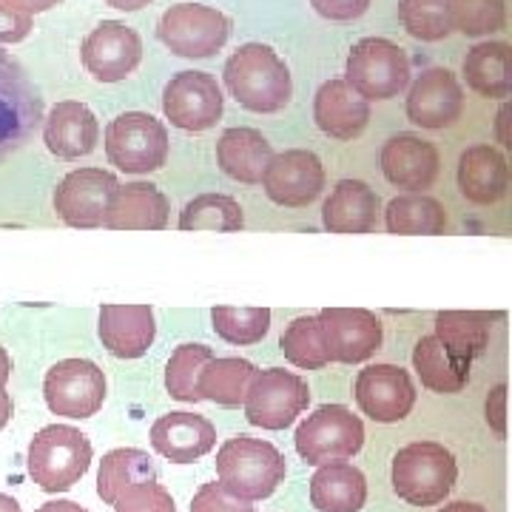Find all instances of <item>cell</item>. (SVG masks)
I'll use <instances>...</instances> for the list:
<instances>
[{"label": "cell", "instance_id": "cell-1", "mask_svg": "<svg viewBox=\"0 0 512 512\" xmlns=\"http://www.w3.org/2000/svg\"><path fill=\"white\" fill-rule=\"evenodd\" d=\"M225 86L242 109L254 114H276L293 97L291 69L282 57L265 43H245L228 57Z\"/></svg>", "mask_w": 512, "mask_h": 512}, {"label": "cell", "instance_id": "cell-2", "mask_svg": "<svg viewBox=\"0 0 512 512\" xmlns=\"http://www.w3.org/2000/svg\"><path fill=\"white\" fill-rule=\"evenodd\" d=\"M288 464L285 456L271 441L254 436H234L217 453V476L220 484L237 498L262 501L276 493V487L285 481Z\"/></svg>", "mask_w": 512, "mask_h": 512}, {"label": "cell", "instance_id": "cell-3", "mask_svg": "<svg viewBox=\"0 0 512 512\" xmlns=\"http://www.w3.org/2000/svg\"><path fill=\"white\" fill-rule=\"evenodd\" d=\"M92 441L69 424H49L37 430L29 444L26 467L43 493H66L89 473Z\"/></svg>", "mask_w": 512, "mask_h": 512}, {"label": "cell", "instance_id": "cell-4", "mask_svg": "<svg viewBox=\"0 0 512 512\" xmlns=\"http://www.w3.org/2000/svg\"><path fill=\"white\" fill-rule=\"evenodd\" d=\"M393 490L413 507H436L456 487L453 453L439 441H413L393 458Z\"/></svg>", "mask_w": 512, "mask_h": 512}, {"label": "cell", "instance_id": "cell-5", "mask_svg": "<svg viewBox=\"0 0 512 512\" xmlns=\"http://www.w3.org/2000/svg\"><path fill=\"white\" fill-rule=\"evenodd\" d=\"M345 74V83L367 103L393 100L410 83V57L387 37H365L350 49Z\"/></svg>", "mask_w": 512, "mask_h": 512}, {"label": "cell", "instance_id": "cell-6", "mask_svg": "<svg viewBox=\"0 0 512 512\" xmlns=\"http://www.w3.org/2000/svg\"><path fill=\"white\" fill-rule=\"evenodd\" d=\"M43 123V97L15 57L0 49V160L12 157Z\"/></svg>", "mask_w": 512, "mask_h": 512}, {"label": "cell", "instance_id": "cell-7", "mask_svg": "<svg viewBox=\"0 0 512 512\" xmlns=\"http://www.w3.org/2000/svg\"><path fill=\"white\" fill-rule=\"evenodd\" d=\"M296 453L313 467L348 461L365 444V424L345 404H322L296 430Z\"/></svg>", "mask_w": 512, "mask_h": 512}, {"label": "cell", "instance_id": "cell-8", "mask_svg": "<svg viewBox=\"0 0 512 512\" xmlns=\"http://www.w3.org/2000/svg\"><path fill=\"white\" fill-rule=\"evenodd\" d=\"M168 128L146 111H126L106 128L109 163L126 174L160 171L168 160Z\"/></svg>", "mask_w": 512, "mask_h": 512}, {"label": "cell", "instance_id": "cell-9", "mask_svg": "<svg viewBox=\"0 0 512 512\" xmlns=\"http://www.w3.org/2000/svg\"><path fill=\"white\" fill-rule=\"evenodd\" d=\"M245 419L262 430H285L311 404V387L302 376L282 367L256 370L245 393Z\"/></svg>", "mask_w": 512, "mask_h": 512}, {"label": "cell", "instance_id": "cell-10", "mask_svg": "<svg viewBox=\"0 0 512 512\" xmlns=\"http://www.w3.org/2000/svg\"><path fill=\"white\" fill-rule=\"evenodd\" d=\"M157 37L177 57L202 60L220 52L231 37V20L214 6L177 3L165 9L157 23Z\"/></svg>", "mask_w": 512, "mask_h": 512}, {"label": "cell", "instance_id": "cell-11", "mask_svg": "<svg viewBox=\"0 0 512 512\" xmlns=\"http://www.w3.org/2000/svg\"><path fill=\"white\" fill-rule=\"evenodd\" d=\"M43 399L55 416L92 419L106 402V373L89 359H63L49 367Z\"/></svg>", "mask_w": 512, "mask_h": 512}, {"label": "cell", "instance_id": "cell-12", "mask_svg": "<svg viewBox=\"0 0 512 512\" xmlns=\"http://www.w3.org/2000/svg\"><path fill=\"white\" fill-rule=\"evenodd\" d=\"M222 97L217 77L208 72H180L168 80L163 111L180 131H208L220 123Z\"/></svg>", "mask_w": 512, "mask_h": 512}, {"label": "cell", "instance_id": "cell-13", "mask_svg": "<svg viewBox=\"0 0 512 512\" xmlns=\"http://www.w3.org/2000/svg\"><path fill=\"white\" fill-rule=\"evenodd\" d=\"M80 57H83L86 72L92 74L97 83H120L140 66L143 40L126 23L103 20L83 40Z\"/></svg>", "mask_w": 512, "mask_h": 512}, {"label": "cell", "instance_id": "cell-14", "mask_svg": "<svg viewBox=\"0 0 512 512\" xmlns=\"http://www.w3.org/2000/svg\"><path fill=\"white\" fill-rule=\"evenodd\" d=\"M262 188L268 200L282 208H305L325 188V165L308 148H288L271 157Z\"/></svg>", "mask_w": 512, "mask_h": 512}, {"label": "cell", "instance_id": "cell-15", "mask_svg": "<svg viewBox=\"0 0 512 512\" xmlns=\"http://www.w3.org/2000/svg\"><path fill=\"white\" fill-rule=\"evenodd\" d=\"M330 362L359 365L382 348V322L365 308H325L319 311Z\"/></svg>", "mask_w": 512, "mask_h": 512}, {"label": "cell", "instance_id": "cell-16", "mask_svg": "<svg viewBox=\"0 0 512 512\" xmlns=\"http://www.w3.org/2000/svg\"><path fill=\"white\" fill-rule=\"evenodd\" d=\"M117 177L103 168H77L69 171L55 188V211L69 228H100Z\"/></svg>", "mask_w": 512, "mask_h": 512}, {"label": "cell", "instance_id": "cell-17", "mask_svg": "<svg viewBox=\"0 0 512 512\" xmlns=\"http://www.w3.org/2000/svg\"><path fill=\"white\" fill-rule=\"evenodd\" d=\"M356 402L367 419L379 424H396L410 416L416 404V387L404 367L370 365L356 379Z\"/></svg>", "mask_w": 512, "mask_h": 512}, {"label": "cell", "instance_id": "cell-18", "mask_svg": "<svg viewBox=\"0 0 512 512\" xmlns=\"http://www.w3.org/2000/svg\"><path fill=\"white\" fill-rule=\"evenodd\" d=\"M464 111V89L450 69H427L416 77L407 94L410 123L430 131L450 128Z\"/></svg>", "mask_w": 512, "mask_h": 512}, {"label": "cell", "instance_id": "cell-19", "mask_svg": "<svg viewBox=\"0 0 512 512\" xmlns=\"http://www.w3.org/2000/svg\"><path fill=\"white\" fill-rule=\"evenodd\" d=\"M439 148L419 134H396L382 146L384 180L410 194H424L439 177Z\"/></svg>", "mask_w": 512, "mask_h": 512}, {"label": "cell", "instance_id": "cell-20", "mask_svg": "<svg viewBox=\"0 0 512 512\" xmlns=\"http://www.w3.org/2000/svg\"><path fill=\"white\" fill-rule=\"evenodd\" d=\"M43 143L60 160L89 157L100 143V123L80 100H60L43 117Z\"/></svg>", "mask_w": 512, "mask_h": 512}, {"label": "cell", "instance_id": "cell-21", "mask_svg": "<svg viewBox=\"0 0 512 512\" xmlns=\"http://www.w3.org/2000/svg\"><path fill=\"white\" fill-rule=\"evenodd\" d=\"M151 447L174 464H194L217 447V427L197 413H168L154 421Z\"/></svg>", "mask_w": 512, "mask_h": 512}, {"label": "cell", "instance_id": "cell-22", "mask_svg": "<svg viewBox=\"0 0 512 512\" xmlns=\"http://www.w3.org/2000/svg\"><path fill=\"white\" fill-rule=\"evenodd\" d=\"M168 197L154 183L117 185L103 225L111 231H163L168 225Z\"/></svg>", "mask_w": 512, "mask_h": 512}, {"label": "cell", "instance_id": "cell-23", "mask_svg": "<svg viewBox=\"0 0 512 512\" xmlns=\"http://www.w3.org/2000/svg\"><path fill=\"white\" fill-rule=\"evenodd\" d=\"M97 330L103 348L117 359H140L157 336L148 305H103Z\"/></svg>", "mask_w": 512, "mask_h": 512}, {"label": "cell", "instance_id": "cell-24", "mask_svg": "<svg viewBox=\"0 0 512 512\" xmlns=\"http://www.w3.org/2000/svg\"><path fill=\"white\" fill-rule=\"evenodd\" d=\"M313 120L333 140H356L370 123V103L345 80H328L313 97Z\"/></svg>", "mask_w": 512, "mask_h": 512}, {"label": "cell", "instance_id": "cell-25", "mask_svg": "<svg viewBox=\"0 0 512 512\" xmlns=\"http://www.w3.org/2000/svg\"><path fill=\"white\" fill-rule=\"evenodd\" d=\"M382 200L362 180H339L322 205V225L330 234H370L379 222Z\"/></svg>", "mask_w": 512, "mask_h": 512}, {"label": "cell", "instance_id": "cell-26", "mask_svg": "<svg viewBox=\"0 0 512 512\" xmlns=\"http://www.w3.org/2000/svg\"><path fill=\"white\" fill-rule=\"evenodd\" d=\"M458 188L461 197L473 205H493L504 200L510 188V165L498 148L470 146L458 160Z\"/></svg>", "mask_w": 512, "mask_h": 512}, {"label": "cell", "instance_id": "cell-27", "mask_svg": "<svg viewBox=\"0 0 512 512\" xmlns=\"http://www.w3.org/2000/svg\"><path fill=\"white\" fill-rule=\"evenodd\" d=\"M271 157H274V148L256 128H228L217 140V165L225 177L237 183H262V174L271 163Z\"/></svg>", "mask_w": 512, "mask_h": 512}, {"label": "cell", "instance_id": "cell-28", "mask_svg": "<svg viewBox=\"0 0 512 512\" xmlns=\"http://www.w3.org/2000/svg\"><path fill=\"white\" fill-rule=\"evenodd\" d=\"M367 501V478L348 461L322 464L311 478V504L319 512H359Z\"/></svg>", "mask_w": 512, "mask_h": 512}, {"label": "cell", "instance_id": "cell-29", "mask_svg": "<svg viewBox=\"0 0 512 512\" xmlns=\"http://www.w3.org/2000/svg\"><path fill=\"white\" fill-rule=\"evenodd\" d=\"M464 80L481 97L507 100L512 92L510 43L490 40V43L473 46L464 57Z\"/></svg>", "mask_w": 512, "mask_h": 512}, {"label": "cell", "instance_id": "cell-30", "mask_svg": "<svg viewBox=\"0 0 512 512\" xmlns=\"http://www.w3.org/2000/svg\"><path fill=\"white\" fill-rule=\"evenodd\" d=\"M387 234L399 237H439L447 231V211L439 200L427 194H402L384 208Z\"/></svg>", "mask_w": 512, "mask_h": 512}, {"label": "cell", "instance_id": "cell-31", "mask_svg": "<svg viewBox=\"0 0 512 512\" xmlns=\"http://www.w3.org/2000/svg\"><path fill=\"white\" fill-rule=\"evenodd\" d=\"M490 313L478 311H444L436 316V339L450 356L461 362H473L490 345Z\"/></svg>", "mask_w": 512, "mask_h": 512}, {"label": "cell", "instance_id": "cell-32", "mask_svg": "<svg viewBox=\"0 0 512 512\" xmlns=\"http://www.w3.org/2000/svg\"><path fill=\"white\" fill-rule=\"evenodd\" d=\"M413 367L421 384L433 393H458L470 382V362L450 356L436 336H421L413 348Z\"/></svg>", "mask_w": 512, "mask_h": 512}, {"label": "cell", "instance_id": "cell-33", "mask_svg": "<svg viewBox=\"0 0 512 512\" xmlns=\"http://www.w3.org/2000/svg\"><path fill=\"white\" fill-rule=\"evenodd\" d=\"M256 367L248 359L225 356L211 359L200 373V399L222 404V407H239L245 402V393L251 387Z\"/></svg>", "mask_w": 512, "mask_h": 512}, {"label": "cell", "instance_id": "cell-34", "mask_svg": "<svg viewBox=\"0 0 512 512\" xmlns=\"http://www.w3.org/2000/svg\"><path fill=\"white\" fill-rule=\"evenodd\" d=\"M157 478V467L154 461L148 458V453L137 450V447H117L103 456L100 461V473H97V495L114 504L117 495L128 490L131 484H140V481H151Z\"/></svg>", "mask_w": 512, "mask_h": 512}, {"label": "cell", "instance_id": "cell-35", "mask_svg": "<svg viewBox=\"0 0 512 512\" xmlns=\"http://www.w3.org/2000/svg\"><path fill=\"white\" fill-rule=\"evenodd\" d=\"M180 228L183 231H217V234H231L245 228V214L234 197L225 194H202L194 197L180 214Z\"/></svg>", "mask_w": 512, "mask_h": 512}, {"label": "cell", "instance_id": "cell-36", "mask_svg": "<svg viewBox=\"0 0 512 512\" xmlns=\"http://www.w3.org/2000/svg\"><path fill=\"white\" fill-rule=\"evenodd\" d=\"M211 359H214V350L208 345H197V342H188L174 350L165 365V387H168L171 399L191 404L202 402L200 373Z\"/></svg>", "mask_w": 512, "mask_h": 512}, {"label": "cell", "instance_id": "cell-37", "mask_svg": "<svg viewBox=\"0 0 512 512\" xmlns=\"http://www.w3.org/2000/svg\"><path fill=\"white\" fill-rule=\"evenodd\" d=\"M279 348L285 353V359L299 370H322L325 365H330L322 325H319L316 316L293 319L282 333V339H279Z\"/></svg>", "mask_w": 512, "mask_h": 512}, {"label": "cell", "instance_id": "cell-38", "mask_svg": "<svg viewBox=\"0 0 512 512\" xmlns=\"http://www.w3.org/2000/svg\"><path fill=\"white\" fill-rule=\"evenodd\" d=\"M399 20L407 29V35L424 43H439L453 35L450 0H402Z\"/></svg>", "mask_w": 512, "mask_h": 512}, {"label": "cell", "instance_id": "cell-39", "mask_svg": "<svg viewBox=\"0 0 512 512\" xmlns=\"http://www.w3.org/2000/svg\"><path fill=\"white\" fill-rule=\"evenodd\" d=\"M211 322L217 336L228 345L248 348L268 336L271 330V311L268 308H214Z\"/></svg>", "mask_w": 512, "mask_h": 512}, {"label": "cell", "instance_id": "cell-40", "mask_svg": "<svg viewBox=\"0 0 512 512\" xmlns=\"http://www.w3.org/2000/svg\"><path fill=\"white\" fill-rule=\"evenodd\" d=\"M450 18L461 35H495L507 26V0H450Z\"/></svg>", "mask_w": 512, "mask_h": 512}, {"label": "cell", "instance_id": "cell-41", "mask_svg": "<svg viewBox=\"0 0 512 512\" xmlns=\"http://www.w3.org/2000/svg\"><path fill=\"white\" fill-rule=\"evenodd\" d=\"M111 507L114 512H177L174 498L163 484H157V478L131 484L128 490L117 495V501Z\"/></svg>", "mask_w": 512, "mask_h": 512}, {"label": "cell", "instance_id": "cell-42", "mask_svg": "<svg viewBox=\"0 0 512 512\" xmlns=\"http://www.w3.org/2000/svg\"><path fill=\"white\" fill-rule=\"evenodd\" d=\"M191 512H254L251 501L231 495L220 481L202 484L194 501H191Z\"/></svg>", "mask_w": 512, "mask_h": 512}, {"label": "cell", "instance_id": "cell-43", "mask_svg": "<svg viewBox=\"0 0 512 512\" xmlns=\"http://www.w3.org/2000/svg\"><path fill=\"white\" fill-rule=\"evenodd\" d=\"M32 32V15H23L9 0H0V43H20Z\"/></svg>", "mask_w": 512, "mask_h": 512}, {"label": "cell", "instance_id": "cell-44", "mask_svg": "<svg viewBox=\"0 0 512 512\" xmlns=\"http://www.w3.org/2000/svg\"><path fill=\"white\" fill-rule=\"evenodd\" d=\"M316 15L336 23H348V20L362 18L370 6V0H311Z\"/></svg>", "mask_w": 512, "mask_h": 512}, {"label": "cell", "instance_id": "cell-45", "mask_svg": "<svg viewBox=\"0 0 512 512\" xmlns=\"http://www.w3.org/2000/svg\"><path fill=\"white\" fill-rule=\"evenodd\" d=\"M487 424L495 430V436L504 439L507 433V384H498L487 396Z\"/></svg>", "mask_w": 512, "mask_h": 512}, {"label": "cell", "instance_id": "cell-46", "mask_svg": "<svg viewBox=\"0 0 512 512\" xmlns=\"http://www.w3.org/2000/svg\"><path fill=\"white\" fill-rule=\"evenodd\" d=\"M9 3L20 9L23 15H40V12H49V9L60 6L63 0H9Z\"/></svg>", "mask_w": 512, "mask_h": 512}, {"label": "cell", "instance_id": "cell-47", "mask_svg": "<svg viewBox=\"0 0 512 512\" xmlns=\"http://www.w3.org/2000/svg\"><path fill=\"white\" fill-rule=\"evenodd\" d=\"M35 512H89L86 507L74 504V501H66V498H57V501H46L40 504Z\"/></svg>", "mask_w": 512, "mask_h": 512}, {"label": "cell", "instance_id": "cell-48", "mask_svg": "<svg viewBox=\"0 0 512 512\" xmlns=\"http://www.w3.org/2000/svg\"><path fill=\"white\" fill-rule=\"evenodd\" d=\"M111 9H120V12H140V9H146L148 3H154V0H106Z\"/></svg>", "mask_w": 512, "mask_h": 512}, {"label": "cell", "instance_id": "cell-49", "mask_svg": "<svg viewBox=\"0 0 512 512\" xmlns=\"http://www.w3.org/2000/svg\"><path fill=\"white\" fill-rule=\"evenodd\" d=\"M12 413H15V404H12V396L6 393V390H0V430L9 424L12 419Z\"/></svg>", "mask_w": 512, "mask_h": 512}, {"label": "cell", "instance_id": "cell-50", "mask_svg": "<svg viewBox=\"0 0 512 512\" xmlns=\"http://www.w3.org/2000/svg\"><path fill=\"white\" fill-rule=\"evenodd\" d=\"M507 114H510V109H507V103H504L501 111H498V143H501V146H512L510 137H507Z\"/></svg>", "mask_w": 512, "mask_h": 512}, {"label": "cell", "instance_id": "cell-51", "mask_svg": "<svg viewBox=\"0 0 512 512\" xmlns=\"http://www.w3.org/2000/svg\"><path fill=\"white\" fill-rule=\"evenodd\" d=\"M439 512H487L481 504H473V501H453L447 507H441Z\"/></svg>", "mask_w": 512, "mask_h": 512}, {"label": "cell", "instance_id": "cell-52", "mask_svg": "<svg viewBox=\"0 0 512 512\" xmlns=\"http://www.w3.org/2000/svg\"><path fill=\"white\" fill-rule=\"evenodd\" d=\"M9 376H12V359H9V353H6V350L0 348V390L6 387Z\"/></svg>", "mask_w": 512, "mask_h": 512}, {"label": "cell", "instance_id": "cell-53", "mask_svg": "<svg viewBox=\"0 0 512 512\" xmlns=\"http://www.w3.org/2000/svg\"><path fill=\"white\" fill-rule=\"evenodd\" d=\"M0 512H20V504L12 495L0 493Z\"/></svg>", "mask_w": 512, "mask_h": 512}]
</instances>
